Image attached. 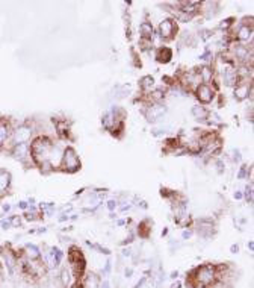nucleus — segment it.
Segmentation results:
<instances>
[{
  "label": "nucleus",
  "mask_w": 254,
  "mask_h": 288,
  "mask_svg": "<svg viewBox=\"0 0 254 288\" xmlns=\"http://www.w3.org/2000/svg\"><path fill=\"white\" fill-rule=\"evenodd\" d=\"M9 126L6 125L5 121H0V146H3L6 143V140L9 138Z\"/></svg>",
  "instance_id": "21"
},
{
  "label": "nucleus",
  "mask_w": 254,
  "mask_h": 288,
  "mask_svg": "<svg viewBox=\"0 0 254 288\" xmlns=\"http://www.w3.org/2000/svg\"><path fill=\"white\" fill-rule=\"evenodd\" d=\"M32 135H34V128L31 125H26V123H23V125L17 126L16 129L11 132L12 144H29Z\"/></svg>",
  "instance_id": "3"
},
{
  "label": "nucleus",
  "mask_w": 254,
  "mask_h": 288,
  "mask_svg": "<svg viewBox=\"0 0 254 288\" xmlns=\"http://www.w3.org/2000/svg\"><path fill=\"white\" fill-rule=\"evenodd\" d=\"M180 287H181V284H180V282H176V284H173V285H171V288H180Z\"/></svg>",
  "instance_id": "32"
},
{
  "label": "nucleus",
  "mask_w": 254,
  "mask_h": 288,
  "mask_svg": "<svg viewBox=\"0 0 254 288\" xmlns=\"http://www.w3.org/2000/svg\"><path fill=\"white\" fill-rule=\"evenodd\" d=\"M236 38L239 43H251V39H253V27L248 26V24H242V26H239V29L236 32Z\"/></svg>",
  "instance_id": "13"
},
{
  "label": "nucleus",
  "mask_w": 254,
  "mask_h": 288,
  "mask_svg": "<svg viewBox=\"0 0 254 288\" xmlns=\"http://www.w3.org/2000/svg\"><path fill=\"white\" fill-rule=\"evenodd\" d=\"M207 288H232V285L227 282V281H221V279H217L214 284H212L210 287Z\"/></svg>",
  "instance_id": "25"
},
{
  "label": "nucleus",
  "mask_w": 254,
  "mask_h": 288,
  "mask_svg": "<svg viewBox=\"0 0 254 288\" xmlns=\"http://www.w3.org/2000/svg\"><path fill=\"white\" fill-rule=\"evenodd\" d=\"M233 96L236 100H245L248 96L250 99H253V87L248 80H239L237 85L235 87V91H233Z\"/></svg>",
  "instance_id": "8"
},
{
  "label": "nucleus",
  "mask_w": 254,
  "mask_h": 288,
  "mask_svg": "<svg viewBox=\"0 0 254 288\" xmlns=\"http://www.w3.org/2000/svg\"><path fill=\"white\" fill-rule=\"evenodd\" d=\"M108 208H109L110 211L115 210V208H117V202H115V200H109V202H108Z\"/></svg>",
  "instance_id": "29"
},
{
  "label": "nucleus",
  "mask_w": 254,
  "mask_h": 288,
  "mask_svg": "<svg viewBox=\"0 0 254 288\" xmlns=\"http://www.w3.org/2000/svg\"><path fill=\"white\" fill-rule=\"evenodd\" d=\"M11 185V173L6 170H0V196L5 194Z\"/></svg>",
  "instance_id": "16"
},
{
  "label": "nucleus",
  "mask_w": 254,
  "mask_h": 288,
  "mask_svg": "<svg viewBox=\"0 0 254 288\" xmlns=\"http://www.w3.org/2000/svg\"><path fill=\"white\" fill-rule=\"evenodd\" d=\"M194 288H207V287H204V285H199V284H195V285H194Z\"/></svg>",
  "instance_id": "35"
},
{
  "label": "nucleus",
  "mask_w": 254,
  "mask_h": 288,
  "mask_svg": "<svg viewBox=\"0 0 254 288\" xmlns=\"http://www.w3.org/2000/svg\"><path fill=\"white\" fill-rule=\"evenodd\" d=\"M195 97L200 100V103H210L215 97V91L209 84H199L195 87Z\"/></svg>",
  "instance_id": "5"
},
{
  "label": "nucleus",
  "mask_w": 254,
  "mask_h": 288,
  "mask_svg": "<svg viewBox=\"0 0 254 288\" xmlns=\"http://www.w3.org/2000/svg\"><path fill=\"white\" fill-rule=\"evenodd\" d=\"M247 172H248V166H242V169H241V172H239V174H237V177H245L247 176Z\"/></svg>",
  "instance_id": "28"
},
{
  "label": "nucleus",
  "mask_w": 254,
  "mask_h": 288,
  "mask_svg": "<svg viewBox=\"0 0 254 288\" xmlns=\"http://www.w3.org/2000/svg\"><path fill=\"white\" fill-rule=\"evenodd\" d=\"M217 276H218V267L214 264H204L194 271L192 279H194V285L199 284V285L210 287L217 281Z\"/></svg>",
  "instance_id": "2"
},
{
  "label": "nucleus",
  "mask_w": 254,
  "mask_h": 288,
  "mask_svg": "<svg viewBox=\"0 0 254 288\" xmlns=\"http://www.w3.org/2000/svg\"><path fill=\"white\" fill-rule=\"evenodd\" d=\"M156 58L159 62H163V64H168L169 61H171L173 58V50L169 49V47H161L158 49V53H156Z\"/></svg>",
  "instance_id": "17"
},
{
  "label": "nucleus",
  "mask_w": 254,
  "mask_h": 288,
  "mask_svg": "<svg viewBox=\"0 0 254 288\" xmlns=\"http://www.w3.org/2000/svg\"><path fill=\"white\" fill-rule=\"evenodd\" d=\"M191 235H192V234H191V232H189V230H185V232H183V235H181V237H183V238H185V240H186V238H189Z\"/></svg>",
  "instance_id": "30"
},
{
  "label": "nucleus",
  "mask_w": 254,
  "mask_h": 288,
  "mask_svg": "<svg viewBox=\"0 0 254 288\" xmlns=\"http://www.w3.org/2000/svg\"><path fill=\"white\" fill-rule=\"evenodd\" d=\"M82 288H100L102 282L95 273H87L82 279Z\"/></svg>",
  "instance_id": "14"
},
{
  "label": "nucleus",
  "mask_w": 254,
  "mask_h": 288,
  "mask_svg": "<svg viewBox=\"0 0 254 288\" xmlns=\"http://www.w3.org/2000/svg\"><path fill=\"white\" fill-rule=\"evenodd\" d=\"M73 288H82V284H80V282H77V284H74V285H73Z\"/></svg>",
  "instance_id": "34"
},
{
  "label": "nucleus",
  "mask_w": 254,
  "mask_h": 288,
  "mask_svg": "<svg viewBox=\"0 0 254 288\" xmlns=\"http://www.w3.org/2000/svg\"><path fill=\"white\" fill-rule=\"evenodd\" d=\"M165 99V93L162 90H154L148 93V100L151 103H161Z\"/></svg>",
  "instance_id": "22"
},
{
  "label": "nucleus",
  "mask_w": 254,
  "mask_h": 288,
  "mask_svg": "<svg viewBox=\"0 0 254 288\" xmlns=\"http://www.w3.org/2000/svg\"><path fill=\"white\" fill-rule=\"evenodd\" d=\"M124 255L126 256H130V249H124Z\"/></svg>",
  "instance_id": "33"
},
{
  "label": "nucleus",
  "mask_w": 254,
  "mask_h": 288,
  "mask_svg": "<svg viewBox=\"0 0 254 288\" xmlns=\"http://www.w3.org/2000/svg\"><path fill=\"white\" fill-rule=\"evenodd\" d=\"M245 197H247V200L251 203L253 202V187L250 185L248 188H247V193H245Z\"/></svg>",
  "instance_id": "27"
},
{
  "label": "nucleus",
  "mask_w": 254,
  "mask_h": 288,
  "mask_svg": "<svg viewBox=\"0 0 254 288\" xmlns=\"http://www.w3.org/2000/svg\"><path fill=\"white\" fill-rule=\"evenodd\" d=\"M12 155L18 161H26L31 158V146L29 144H14ZM32 159V158H31Z\"/></svg>",
  "instance_id": "12"
},
{
  "label": "nucleus",
  "mask_w": 254,
  "mask_h": 288,
  "mask_svg": "<svg viewBox=\"0 0 254 288\" xmlns=\"http://www.w3.org/2000/svg\"><path fill=\"white\" fill-rule=\"evenodd\" d=\"M24 255L27 256V261H31V263H35L41 259V252L35 244H27L24 248Z\"/></svg>",
  "instance_id": "15"
},
{
  "label": "nucleus",
  "mask_w": 254,
  "mask_h": 288,
  "mask_svg": "<svg viewBox=\"0 0 254 288\" xmlns=\"http://www.w3.org/2000/svg\"><path fill=\"white\" fill-rule=\"evenodd\" d=\"M233 24V19H227V20H224L221 24H219V29H227L229 26Z\"/></svg>",
  "instance_id": "26"
},
{
  "label": "nucleus",
  "mask_w": 254,
  "mask_h": 288,
  "mask_svg": "<svg viewBox=\"0 0 254 288\" xmlns=\"http://www.w3.org/2000/svg\"><path fill=\"white\" fill-rule=\"evenodd\" d=\"M2 255H3V259H5L6 269L9 270L11 275H14V273H16V269L18 267V258H17V255L14 253L12 250H9V249H3L2 250Z\"/></svg>",
  "instance_id": "10"
},
{
  "label": "nucleus",
  "mask_w": 254,
  "mask_h": 288,
  "mask_svg": "<svg viewBox=\"0 0 254 288\" xmlns=\"http://www.w3.org/2000/svg\"><path fill=\"white\" fill-rule=\"evenodd\" d=\"M31 146V158L39 167H49V155L53 147L50 138L47 136H36V138L29 143Z\"/></svg>",
  "instance_id": "1"
},
{
  "label": "nucleus",
  "mask_w": 254,
  "mask_h": 288,
  "mask_svg": "<svg viewBox=\"0 0 254 288\" xmlns=\"http://www.w3.org/2000/svg\"><path fill=\"white\" fill-rule=\"evenodd\" d=\"M141 35H143V39H151L153 38V24L150 21H143L139 26Z\"/></svg>",
  "instance_id": "20"
},
{
  "label": "nucleus",
  "mask_w": 254,
  "mask_h": 288,
  "mask_svg": "<svg viewBox=\"0 0 254 288\" xmlns=\"http://www.w3.org/2000/svg\"><path fill=\"white\" fill-rule=\"evenodd\" d=\"M165 113H166V108H165L162 103H151V105H148L147 109H145V117H147L148 121L156 123V121H159L161 118H163Z\"/></svg>",
  "instance_id": "7"
},
{
  "label": "nucleus",
  "mask_w": 254,
  "mask_h": 288,
  "mask_svg": "<svg viewBox=\"0 0 254 288\" xmlns=\"http://www.w3.org/2000/svg\"><path fill=\"white\" fill-rule=\"evenodd\" d=\"M70 276H72V273H70L68 269H62L61 271V281H62V285L67 288L70 285Z\"/></svg>",
  "instance_id": "24"
},
{
  "label": "nucleus",
  "mask_w": 254,
  "mask_h": 288,
  "mask_svg": "<svg viewBox=\"0 0 254 288\" xmlns=\"http://www.w3.org/2000/svg\"><path fill=\"white\" fill-rule=\"evenodd\" d=\"M139 85L144 91H151V88L154 87V77L153 76H144L143 79H141Z\"/></svg>",
  "instance_id": "23"
},
{
  "label": "nucleus",
  "mask_w": 254,
  "mask_h": 288,
  "mask_svg": "<svg viewBox=\"0 0 254 288\" xmlns=\"http://www.w3.org/2000/svg\"><path fill=\"white\" fill-rule=\"evenodd\" d=\"M62 156H64V149H61L59 146H53L49 155V167H53V169L61 167Z\"/></svg>",
  "instance_id": "11"
},
{
  "label": "nucleus",
  "mask_w": 254,
  "mask_h": 288,
  "mask_svg": "<svg viewBox=\"0 0 254 288\" xmlns=\"http://www.w3.org/2000/svg\"><path fill=\"white\" fill-rule=\"evenodd\" d=\"M237 250H239V248H237V244H236V246L233 244V246H232V252H233V253H236Z\"/></svg>",
  "instance_id": "31"
},
{
  "label": "nucleus",
  "mask_w": 254,
  "mask_h": 288,
  "mask_svg": "<svg viewBox=\"0 0 254 288\" xmlns=\"http://www.w3.org/2000/svg\"><path fill=\"white\" fill-rule=\"evenodd\" d=\"M197 75H199L200 80L203 82V84H207V82L212 80V77H214V68L209 67V65H204L201 67L199 72H197Z\"/></svg>",
  "instance_id": "18"
},
{
  "label": "nucleus",
  "mask_w": 254,
  "mask_h": 288,
  "mask_svg": "<svg viewBox=\"0 0 254 288\" xmlns=\"http://www.w3.org/2000/svg\"><path fill=\"white\" fill-rule=\"evenodd\" d=\"M248 248H250V250H253V249H254V244H253V241H250V244H248Z\"/></svg>",
  "instance_id": "36"
},
{
  "label": "nucleus",
  "mask_w": 254,
  "mask_h": 288,
  "mask_svg": "<svg viewBox=\"0 0 254 288\" xmlns=\"http://www.w3.org/2000/svg\"><path fill=\"white\" fill-rule=\"evenodd\" d=\"M61 167L64 170L70 172V173H73V172L80 169V161H79V156H77L74 149H72V147L64 149V156H62Z\"/></svg>",
  "instance_id": "4"
},
{
  "label": "nucleus",
  "mask_w": 254,
  "mask_h": 288,
  "mask_svg": "<svg viewBox=\"0 0 254 288\" xmlns=\"http://www.w3.org/2000/svg\"><path fill=\"white\" fill-rule=\"evenodd\" d=\"M222 80L227 87H236L239 82V76H237V70L233 65H227L224 67L222 70Z\"/></svg>",
  "instance_id": "9"
},
{
  "label": "nucleus",
  "mask_w": 254,
  "mask_h": 288,
  "mask_svg": "<svg viewBox=\"0 0 254 288\" xmlns=\"http://www.w3.org/2000/svg\"><path fill=\"white\" fill-rule=\"evenodd\" d=\"M177 31L176 20L174 19H165L159 24V37L162 39H171Z\"/></svg>",
  "instance_id": "6"
},
{
  "label": "nucleus",
  "mask_w": 254,
  "mask_h": 288,
  "mask_svg": "<svg viewBox=\"0 0 254 288\" xmlns=\"http://www.w3.org/2000/svg\"><path fill=\"white\" fill-rule=\"evenodd\" d=\"M191 114L197 120H206L209 117V111H207L204 106H201V105H194L192 109H191Z\"/></svg>",
  "instance_id": "19"
}]
</instances>
